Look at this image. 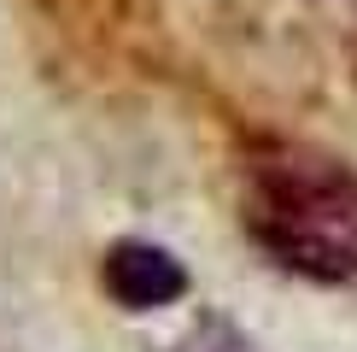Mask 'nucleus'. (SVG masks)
Wrapping results in <instances>:
<instances>
[{
  "label": "nucleus",
  "mask_w": 357,
  "mask_h": 352,
  "mask_svg": "<svg viewBox=\"0 0 357 352\" xmlns=\"http://www.w3.org/2000/svg\"><path fill=\"white\" fill-rule=\"evenodd\" d=\"M252 229L281 264L310 276H357V182L310 165L258 170Z\"/></svg>",
  "instance_id": "f257e3e1"
},
{
  "label": "nucleus",
  "mask_w": 357,
  "mask_h": 352,
  "mask_svg": "<svg viewBox=\"0 0 357 352\" xmlns=\"http://www.w3.org/2000/svg\"><path fill=\"white\" fill-rule=\"evenodd\" d=\"M100 282H106V293L123 305V311H158V305H176L188 293V270L165 253V247L123 241V247L106 253Z\"/></svg>",
  "instance_id": "f03ea898"
},
{
  "label": "nucleus",
  "mask_w": 357,
  "mask_h": 352,
  "mask_svg": "<svg viewBox=\"0 0 357 352\" xmlns=\"http://www.w3.org/2000/svg\"><path fill=\"white\" fill-rule=\"evenodd\" d=\"M165 352H252V346H246V335L234 329L229 317H199L193 329L176 335Z\"/></svg>",
  "instance_id": "7ed1b4c3"
}]
</instances>
